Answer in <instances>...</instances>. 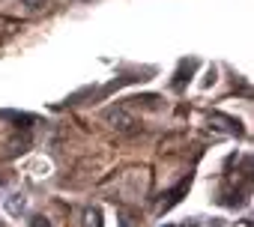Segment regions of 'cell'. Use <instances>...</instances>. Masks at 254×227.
I'll return each mask as SVG.
<instances>
[{
    "mask_svg": "<svg viewBox=\"0 0 254 227\" xmlns=\"http://www.w3.org/2000/svg\"><path fill=\"white\" fill-rule=\"evenodd\" d=\"M30 227H51V221H48L45 215H33V218H30Z\"/></svg>",
    "mask_w": 254,
    "mask_h": 227,
    "instance_id": "277c9868",
    "label": "cell"
},
{
    "mask_svg": "<svg viewBox=\"0 0 254 227\" xmlns=\"http://www.w3.org/2000/svg\"><path fill=\"white\" fill-rule=\"evenodd\" d=\"M81 218H84L81 227H102V215H99V209H84Z\"/></svg>",
    "mask_w": 254,
    "mask_h": 227,
    "instance_id": "3957f363",
    "label": "cell"
},
{
    "mask_svg": "<svg viewBox=\"0 0 254 227\" xmlns=\"http://www.w3.org/2000/svg\"><path fill=\"white\" fill-rule=\"evenodd\" d=\"M105 117H108V123H114L117 129H129V126H132V117H129L123 108H111Z\"/></svg>",
    "mask_w": 254,
    "mask_h": 227,
    "instance_id": "6da1fadb",
    "label": "cell"
},
{
    "mask_svg": "<svg viewBox=\"0 0 254 227\" xmlns=\"http://www.w3.org/2000/svg\"><path fill=\"white\" fill-rule=\"evenodd\" d=\"M165 227H194V224H165Z\"/></svg>",
    "mask_w": 254,
    "mask_h": 227,
    "instance_id": "8992f818",
    "label": "cell"
},
{
    "mask_svg": "<svg viewBox=\"0 0 254 227\" xmlns=\"http://www.w3.org/2000/svg\"><path fill=\"white\" fill-rule=\"evenodd\" d=\"M21 3H24L27 9H42V6H45V0H21Z\"/></svg>",
    "mask_w": 254,
    "mask_h": 227,
    "instance_id": "5b68a950",
    "label": "cell"
},
{
    "mask_svg": "<svg viewBox=\"0 0 254 227\" xmlns=\"http://www.w3.org/2000/svg\"><path fill=\"white\" fill-rule=\"evenodd\" d=\"M6 209H9V215H21V212L27 209V197H24V194H12V197L6 200Z\"/></svg>",
    "mask_w": 254,
    "mask_h": 227,
    "instance_id": "7a4b0ae2",
    "label": "cell"
}]
</instances>
